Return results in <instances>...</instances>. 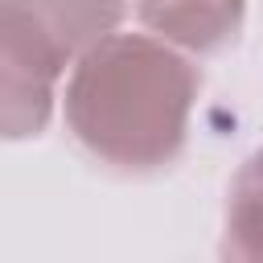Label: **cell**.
<instances>
[{"mask_svg": "<svg viewBox=\"0 0 263 263\" xmlns=\"http://www.w3.org/2000/svg\"><path fill=\"white\" fill-rule=\"evenodd\" d=\"M58 90L66 132L107 168L156 173L185 144L201 95L197 62L152 33H107L66 66Z\"/></svg>", "mask_w": 263, "mask_h": 263, "instance_id": "6da1fadb", "label": "cell"}, {"mask_svg": "<svg viewBox=\"0 0 263 263\" xmlns=\"http://www.w3.org/2000/svg\"><path fill=\"white\" fill-rule=\"evenodd\" d=\"M62 74L53 49L0 4V140H37L49 127Z\"/></svg>", "mask_w": 263, "mask_h": 263, "instance_id": "7a4b0ae2", "label": "cell"}, {"mask_svg": "<svg viewBox=\"0 0 263 263\" xmlns=\"http://www.w3.org/2000/svg\"><path fill=\"white\" fill-rule=\"evenodd\" d=\"M144 33L185 49L189 58L222 53L238 41L247 0H132Z\"/></svg>", "mask_w": 263, "mask_h": 263, "instance_id": "3957f363", "label": "cell"}, {"mask_svg": "<svg viewBox=\"0 0 263 263\" xmlns=\"http://www.w3.org/2000/svg\"><path fill=\"white\" fill-rule=\"evenodd\" d=\"M12 16H21L62 66H70L82 49L115 33L132 8V0H0Z\"/></svg>", "mask_w": 263, "mask_h": 263, "instance_id": "277c9868", "label": "cell"}, {"mask_svg": "<svg viewBox=\"0 0 263 263\" xmlns=\"http://www.w3.org/2000/svg\"><path fill=\"white\" fill-rule=\"evenodd\" d=\"M218 251L234 263H263V144L230 177Z\"/></svg>", "mask_w": 263, "mask_h": 263, "instance_id": "5b68a950", "label": "cell"}]
</instances>
